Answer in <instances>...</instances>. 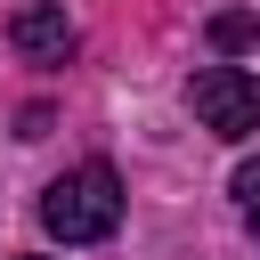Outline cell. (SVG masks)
<instances>
[{
    "label": "cell",
    "instance_id": "obj_1",
    "mask_svg": "<svg viewBox=\"0 0 260 260\" xmlns=\"http://www.w3.org/2000/svg\"><path fill=\"white\" fill-rule=\"evenodd\" d=\"M41 228H49L57 244H98V236H114V228H122V179H114L106 162H81V171L49 179Z\"/></svg>",
    "mask_w": 260,
    "mask_h": 260
},
{
    "label": "cell",
    "instance_id": "obj_2",
    "mask_svg": "<svg viewBox=\"0 0 260 260\" xmlns=\"http://www.w3.org/2000/svg\"><path fill=\"white\" fill-rule=\"evenodd\" d=\"M187 106H195V122H203L211 138H252V130H260V73H244V65H203V73L187 81Z\"/></svg>",
    "mask_w": 260,
    "mask_h": 260
},
{
    "label": "cell",
    "instance_id": "obj_3",
    "mask_svg": "<svg viewBox=\"0 0 260 260\" xmlns=\"http://www.w3.org/2000/svg\"><path fill=\"white\" fill-rule=\"evenodd\" d=\"M8 41H16L24 57H41V65H65V57H73V16L49 8V0H32V8H16Z\"/></svg>",
    "mask_w": 260,
    "mask_h": 260
},
{
    "label": "cell",
    "instance_id": "obj_4",
    "mask_svg": "<svg viewBox=\"0 0 260 260\" xmlns=\"http://www.w3.org/2000/svg\"><path fill=\"white\" fill-rule=\"evenodd\" d=\"M211 41H219V49H252V41H260V16H244V8L211 16Z\"/></svg>",
    "mask_w": 260,
    "mask_h": 260
},
{
    "label": "cell",
    "instance_id": "obj_5",
    "mask_svg": "<svg viewBox=\"0 0 260 260\" xmlns=\"http://www.w3.org/2000/svg\"><path fill=\"white\" fill-rule=\"evenodd\" d=\"M236 203H244V219H252V236H260V162L236 171Z\"/></svg>",
    "mask_w": 260,
    "mask_h": 260
}]
</instances>
